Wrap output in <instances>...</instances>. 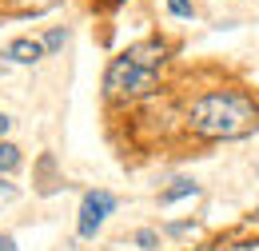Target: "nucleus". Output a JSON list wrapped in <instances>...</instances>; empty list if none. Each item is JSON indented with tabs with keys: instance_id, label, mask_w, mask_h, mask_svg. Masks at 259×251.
Listing matches in <instances>:
<instances>
[{
	"instance_id": "obj_1",
	"label": "nucleus",
	"mask_w": 259,
	"mask_h": 251,
	"mask_svg": "<svg viewBox=\"0 0 259 251\" xmlns=\"http://www.w3.org/2000/svg\"><path fill=\"white\" fill-rule=\"evenodd\" d=\"M188 128L203 140H239L259 128V104L247 92H207L188 108Z\"/></svg>"
},
{
	"instance_id": "obj_2",
	"label": "nucleus",
	"mask_w": 259,
	"mask_h": 251,
	"mask_svg": "<svg viewBox=\"0 0 259 251\" xmlns=\"http://www.w3.org/2000/svg\"><path fill=\"white\" fill-rule=\"evenodd\" d=\"M167 52H171L167 40H156V36L132 44L128 52H120L108 64L104 92L112 100H140V96H148L156 88V80H160V68L167 64Z\"/></svg>"
},
{
	"instance_id": "obj_3",
	"label": "nucleus",
	"mask_w": 259,
	"mask_h": 251,
	"mask_svg": "<svg viewBox=\"0 0 259 251\" xmlns=\"http://www.w3.org/2000/svg\"><path fill=\"white\" fill-rule=\"evenodd\" d=\"M116 212V195L112 191H84V199H80V220H76V231H80V239H96V231L104 227V220Z\"/></svg>"
},
{
	"instance_id": "obj_4",
	"label": "nucleus",
	"mask_w": 259,
	"mask_h": 251,
	"mask_svg": "<svg viewBox=\"0 0 259 251\" xmlns=\"http://www.w3.org/2000/svg\"><path fill=\"white\" fill-rule=\"evenodd\" d=\"M4 60H12V64H40L44 60V44L32 40V36H20V40H12V44L4 48Z\"/></svg>"
},
{
	"instance_id": "obj_5",
	"label": "nucleus",
	"mask_w": 259,
	"mask_h": 251,
	"mask_svg": "<svg viewBox=\"0 0 259 251\" xmlns=\"http://www.w3.org/2000/svg\"><path fill=\"white\" fill-rule=\"evenodd\" d=\"M60 0H4V12L8 16H40L48 8H56Z\"/></svg>"
},
{
	"instance_id": "obj_6",
	"label": "nucleus",
	"mask_w": 259,
	"mask_h": 251,
	"mask_svg": "<svg viewBox=\"0 0 259 251\" xmlns=\"http://www.w3.org/2000/svg\"><path fill=\"white\" fill-rule=\"evenodd\" d=\"M195 191H199V188H195L192 180H176V184H171V188H167V191L160 195V203H163V207H171V203L188 199V195H195Z\"/></svg>"
},
{
	"instance_id": "obj_7",
	"label": "nucleus",
	"mask_w": 259,
	"mask_h": 251,
	"mask_svg": "<svg viewBox=\"0 0 259 251\" xmlns=\"http://www.w3.org/2000/svg\"><path fill=\"white\" fill-rule=\"evenodd\" d=\"M16 168H20V148L16 144H0V176L16 172Z\"/></svg>"
},
{
	"instance_id": "obj_8",
	"label": "nucleus",
	"mask_w": 259,
	"mask_h": 251,
	"mask_svg": "<svg viewBox=\"0 0 259 251\" xmlns=\"http://www.w3.org/2000/svg\"><path fill=\"white\" fill-rule=\"evenodd\" d=\"M64 40H68V28H52L40 44H44V52H60V48H64Z\"/></svg>"
},
{
	"instance_id": "obj_9",
	"label": "nucleus",
	"mask_w": 259,
	"mask_h": 251,
	"mask_svg": "<svg viewBox=\"0 0 259 251\" xmlns=\"http://www.w3.org/2000/svg\"><path fill=\"white\" fill-rule=\"evenodd\" d=\"M136 243L144 251H156L160 247V231H152V227H144V231H136Z\"/></svg>"
},
{
	"instance_id": "obj_10",
	"label": "nucleus",
	"mask_w": 259,
	"mask_h": 251,
	"mask_svg": "<svg viewBox=\"0 0 259 251\" xmlns=\"http://www.w3.org/2000/svg\"><path fill=\"white\" fill-rule=\"evenodd\" d=\"M167 12H171V16H184V20H188V16H192V0H167Z\"/></svg>"
},
{
	"instance_id": "obj_11",
	"label": "nucleus",
	"mask_w": 259,
	"mask_h": 251,
	"mask_svg": "<svg viewBox=\"0 0 259 251\" xmlns=\"http://www.w3.org/2000/svg\"><path fill=\"white\" fill-rule=\"evenodd\" d=\"M12 199H16V184H8V180L0 176V207H8Z\"/></svg>"
},
{
	"instance_id": "obj_12",
	"label": "nucleus",
	"mask_w": 259,
	"mask_h": 251,
	"mask_svg": "<svg viewBox=\"0 0 259 251\" xmlns=\"http://www.w3.org/2000/svg\"><path fill=\"white\" fill-rule=\"evenodd\" d=\"M0 251H16V239L12 235H0Z\"/></svg>"
},
{
	"instance_id": "obj_13",
	"label": "nucleus",
	"mask_w": 259,
	"mask_h": 251,
	"mask_svg": "<svg viewBox=\"0 0 259 251\" xmlns=\"http://www.w3.org/2000/svg\"><path fill=\"white\" fill-rule=\"evenodd\" d=\"M231 251H259V239L255 243H239V247H231Z\"/></svg>"
},
{
	"instance_id": "obj_14",
	"label": "nucleus",
	"mask_w": 259,
	"mask_h": 251,
	"mask_svg": "<svg viewBox=\"0 0 259 251\" xmlns=\"http://www.w3.org/2000/svg\"><path fill=\"white\" fill-rule=\"evenodd\" d=\"M8 128H12V120H8V116H0V136H4Z\"/></svg>"
},
{
	"instance_id": "obj_15",
	"label": "nucleus",
	"mask_w": 259,
	"mask_h": 251,
	"mask_svg": "<svg viewBox=\"0 0 259 251\" xmlns=\"http://www.w3.org/2000/svg\"><path fill=\"white\" fill-rule=\"evenodd\" d=\"M104 4H120V0H104Z\"/></svg>"
},
{
	"instance_id": "obj_16",
	"label": "nucleus",
	"mask_w": 259,
	"mask_h": 251,
	"mask_svg": "<svg viewBox=\"0 0 259 251\" xmlns=\"http://www.w3.org/2000/svg\"><path fill=\"white\" fill-rule=\"evenodd\" d=\"M255 176H259V159H255Z\"/></svg>"
}]
</instances>
